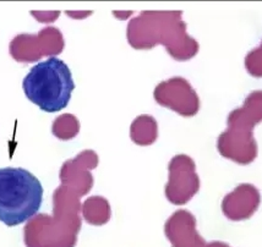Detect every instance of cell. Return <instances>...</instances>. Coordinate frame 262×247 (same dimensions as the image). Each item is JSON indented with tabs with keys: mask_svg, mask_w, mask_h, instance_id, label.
I'll use <instances>...</instances> for the list:
<instances>
[{
	"mask_svg": "<svg viewBox=\"0 0 262 247\" xmlns=\"http://www.w3.org/2000/svg\"><path fill=\"white\" fill-rule=\"evenodd\" d=\"M23 88L29 101L40 110L57 113L67 108L75 83L68 65L52 56L31 69L24 79Z\"/></svg>",
	"mask_w": 262,
	"mask_h": 247,
	"instance_id": "1",
	"label": "cell"
},
{
	"mask_svg": "<svg viewBox=\"0 0 262 247\" xmlns=\"http://www.w3.org/2000/svg\"><path fill=\"white\" fill-rule=\"evenodd\" d=\"M43 187L23 168H0V221L8 227L23 224L39 211Z\"/></svg>",
	"mask_w": 262,
	"mask_h": 247,
	"instance_id": "2",
	"label": "cell"
}]
</instances>
